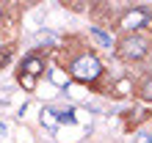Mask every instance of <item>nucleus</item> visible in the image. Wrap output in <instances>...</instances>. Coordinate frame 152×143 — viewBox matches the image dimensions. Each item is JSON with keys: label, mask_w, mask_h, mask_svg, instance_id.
Segmentation results:
<instances>
[{"label": "nucleus", "mask_w": 152, "mask_h": 143, "mask_svg": "<svg viewBox=\"0 0 152 143\" xmlns=\"http://www.w3.org/2000/svg\"><path fill=\"white\" fill-rule=\"evenodd\" d=\"M100 72H102V64H100L97 55H80V58H75L72 64H69V74H72L75 80H80V83L97 80Z\"/></svg>", "instance_id": "1"}, {"label": "nucleus", "mask_w": 152, "mask_h": 143, "mask_svg": "<svg viewBox=\"0 0 152 143\" xmlns=\"http://www.w3.org/2000/svg\"><path fill=\"white\" fill-rule=\"evenodd\" d=\"M147 52H149V41L144 36H138V33H127L119 41V55L124 61H138V58H144Z\"/></svg>", "instance_id": "2"}, {"label": "nucleus", "mask_w": 152, "mask_h": 143, "mask_svg": "<svg viewBox=\"0 0 152 143\" xmlns=\"http://www.w3.org/2000/svg\"><path fill=\"white\" fill-rule=\"evenodd\" d=\"M149 20H152V14L147 11V8H133V11H127V14L122 17V28L127 30V33H136L141 28H147Z\"/></svg>", "instance_id": "3"}, {"label": "nucleus", "mask_w": 152, "mask_h": 143, "mask_svg": "<svg viewBox=\"0 0 152 143\" xmlns=\"http://www.w3.org/2000/svg\"><path fill=\"white\" fill-rule=\"evenodd\" d=\"M44 66H42V58L39 55H31V58H25V66H22V80H25V85H33V77L39 74Z\"/></svg>", "instance_id": "4"}, {"label": "nucleus", "mask_w": 152, "mask_h": 143, "mask_svg": "<svg viewBox=\"0 0 152 143\" xmlns=\"http://www.w3.org/2000/svg\"><path fill=\"white\" fill-rule=\"evenodd\" d=\"M72 118V113H69V107H66V113H56V110H44L42 113V124L44 127H50V129H56V124H58V118Z\"/></svg>", "instance_id": "5"}, {"label": "nucleus", "mask_w": 152, "mask_h": 143, "mask_svg": "<svg viewBox=\"0 0 152 143\" xmlns=\"http://www.w3.org/2000/svg\"><path fill=\"white\" fill-rule=\"evenodd\" d=\"M91 36H94V39L102 44V47H111V36H105L102 30H97V28H94V30H91Z\"/></svg>", "instance_id": "6"}, {"label": "nucleus", "mask_w": 152, "mask_h": 143, "mask_svg": "<svg viewBox=\"0 0 152 143\" xmlns=\"http://www.w3.org/2000/svg\"><path fill=\"white\" fill-rule=\"evenodd\" d=\"M141 96H144V99H152V77H147L144 83H141Z\"/></svg>", "instance_id": "7"}, {"label": "nucleus", "mask_w": 152, "mask_h": 143, "mask_svg": "<svg viewBox=\"0 0 152 143\" xmlns=\"http://www.w3.org/2000/svg\"><path fill=\"white\" fill-rule=\"evenodd\" d=\"M136 140H138V143H152V138H149V135H147V132H141V135H138V138H136Z\"/></svg>", "instance_id": "8"}, {"label": "nucleus", "mask_w": 152, "mask_h": 143, "mask_svg": "<svg viewBox=\"0 0 152 143\" xmlns=\"http://www.w3.org/2000/svg\"><path fill=\"white\" fill-rule=\"evenodd\" d=\"M0 25H3V11H0Z\"/></svg>", "instance_id": "9"}]
</instances>
